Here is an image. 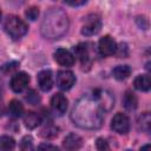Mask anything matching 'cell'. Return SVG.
<instances>
[{
	"mask_svg": "<svg viewBox=\"0 0 151 151\" xmlns=\"http://www.w3.org/2000/svg\"><path fill=\"white\" fill-rule=\"evenodd\" d=\"M76 83V77L73 74V72L64 70V71H59L57 74V85L60 90H70Z\"/></svg>",
	"mask_w": 151,
	"mask_h": 151,
	"instance_id": "6",
	"label": "cell"
},
{
	"mask_svg": "<svg viewBox=\"0 0 151 151\" xmlns=\"http://www.w3.org/2000/svg\"><path fill=\"white\" fill-rule=\"evenodd\" d=\"M51 107L58 116H63L67 110V99L61 93H55L51 99Z\"/></svg>",
	"mask_w": 151,
	"mask_h": 151,
	"instance_id": "9",
	"label": "cell"
},
{
	"mask_svg": "<svg viewBox=\"0 0 151 151\" xmlns=\"http://www.w3.org/2000/svg\"><path fill=\"white\" fill-rule=\"evenodd\" d=\"M24 123H25L26 127H28V129H35L38 125H40L41 117L38 113H35V112L28 111L24 116Z\"/></svg>",
	"mask_w": 151,
	"mask_h": 151,
	"instance_id": "13",
	"label": "cell"
},
{
	"mask_svg": "<svg viewBox=\"0 0 151 151\" xmlns=\"http://www.w3.org/2000/svg\"><path fill=\"white\" fill-rule=\"evenodd\" d=\"M101 28V20L97 14H91L85 18L84 25L81 27V33L84 35H94L97 34Z\"/></svg>",
	"mask_w": 151,
	"mask_h": 151,
	"instance_id": "4",
	"label": "cell"
},
{
	"mask_svg": "<svg viewBox=\"0 0 151 151\" xmlns=\"http://www.w3.org/2000/svg\"><path fill=\"white\" fill-rule=\"evenodd\" d=\"M54 59H55V61L59 65L66 66V67L72 66L74 64V57H73V54L70 51L65 50V48H58L54 52Z\"/></svg>",
	"mask_w": 151,
	"mask_h": 151,
	"instance_id": "10",
	"label": "cell"
},
{
	"mask_svg": "<svg viewBox=\"0 0 151 151\" xmlns=\"http://www.w3.org/2000/svg\"><path fill=\"white\" fill-rule=\"evenodd\" d=\"M37 80H38V85L39 87L47 92L52 88V85H53V78H52V72L50 70H44V71H40L38 73V77H37Z\"/></svg>",
	"mask_w": 151,
	"mask_h": 151,
	"instance_id": "11",
	"label": "cell"
},
{
	"mask_svg": "<svg viewBox=\"0 0 151 151\" xmlns=\"http://www.w3.org/2000/svg\"><path fill=\"white\" fill-rule=\"evenodd\" d=\"M20 147L22 150H32L33 149V139L31 136H26L22 138L21 143H20Z\"/></svg>",
	"mask_w": 151,
	"mask_h": 151,
	"instance_id": "22",
	"label": "cell"
},
{
	"mask_svg": "<svg viewBox=\"0 0 151 151\" xmlns=\"http://www.w3.org/2000/svg\"><path fill=\"white\" fill-rule=\"evenodd\" d=\"M104 112V106L93 92V94H85L77 100L71 112V119L80 129L96 130L103 125Z\"/></svg>",
	"mask_w": 151,
	"mask_h": 151,
	"instance_id": "1",
	"label": "cell"
},
{
	"mask_svg": "<svg viewBox=\"0 0 151 151\" xmlns=\"http://www.w3.org/2000/svg\"><path fill=\"white\" fill-rule=\"evenodd\" d=\"M96 146H97L98 150H109V144L104 138H98L97 143H96Z\"/></svg>",
	"mask_w": 151,
	"mask_h": 151,
	"instance_id": "24",
	"label": "cell"
},
{
	"mask_svg": "<svg viewBox=\"0 0 151 151\" xmlns=\"http://www.w3.org/2000/svg\"><path fill=\"white\" fill-rule=\"evenodd\" d=\"M133 85H134V87H136L137 90L146 92V91H149L150 87H151L150 77H149L147 74H140V76H138V77L134 79Z\"/></svg>",
	"mask_w": 151,
	"mask_h": 151,
	"instance_id": "14",
	"label": "cell"
},
{
	"mask_svg": "<svg viewBox=\"0 0 151 151\" xmlns=\"http://www.w3.org/2000/svg\"><path fill=\"white\" fill-rule=\"evenodd\" d=\"M76 54L79 57V59L81 60V64H86L88 61V52H87V48H86V45L85 44H80L78 45L76 48Z\"/></svg>",
	"mask_w": 151,
	"mask_h": 151,
	"instance_id": "19",
	"label": "cell"
},
{
	"mask_svg": "<svg viewBox=\"0 0 151 151\" xmlns=\"http://www.w3.org/2000/svg\"><path fill=\"white\" fill-rule=\"evenodd\" d=\"M111 127L113 131L120 134H126L130 130V119L124 113H117L111 120Z\"/></svg>",
	"mask_w": 151,
	"mask_h": 151,
	"instance_id": "5",
	"label": "cell"
},
{
	"mask_svg": "<svg viewBox=\"0 0 151 151\" xmlns=\"http://www.w3.org/2000/svg\"><path fill=\"white\" fill-rule=\"evenodd\" d=\"M123 105H124V107H125L126 110H129V111L134 110V109L137 107V105H138L137 97H136L132 92H130V91L125 92L124 98H123Z\"/></svg>",
	"mask_w": 151,
	"mask_h": 151,
	"instance_id": "16",
	"label": "cell"
},
{
	"mask_svg": "<svg viewBox=\"0 0 151 151\" xmlns=\"http://www.w3.org/2000/svg\"><path fill=\"white\" fill-rule=\"evenodd\" d=\"M28 83H29L28 74L25 73V72H19V73L13 76V78L11 79V84L9 85H11V88L14 92L19 93V92H22L27 87Z\"/></svg>",
	"mask_w": 151,
	"mask_h": 151,
	"instance_id": "8",
	"label": "cell"
},
{
	"mask_svg": "<svg viewBox=\"0 0 151 151\" xmlns=\"http://www.w3.org/2000/svg\"><path fill=\"white\" fill-rule=\"evenodd\" d=\"M150 126H151V118L149 112H144L142 113V116L138 118V127L139 130L144 131L145 133L150 132Z\"/></svg>",
	"mask_w": 151,
	"mask_h": 151,
	"instance_id": "18",
	"label": "cell"
},
{
	"mask_svg": "<svg viewBox=\"0 0 151 151\" xmlns=\"http://www.w3.org/2000/svg\"><path fill=\"white\" fill-rule=\"evenodd\" d=\"M67 5H70V6H81V5H84L85 2H86V0H64Z\"/></svg>",
	"mask_w": 151,
	"mask_h": 151,
	"instance_id": "25",
	"label": "cell"
},
{
	"mask_svg": "<svg viewBox=\"0 0 151 151\" xmlns=\"http://www.w3.org/2000/svg\"><path fill=\"white\" fill-rule=\"evenodd\" d=\"M15 146V142L9 136H1L0 137V150H12Z\"/></svg>",
	"mask_w": 151,
	"mask_h": 151,
	"instance_id": "20",
	"label": "cell"
},
{
	"mask_svg": "<svg viewBox=\"0 0 151 151\" xmlns=\"http://www.w3.org/2000/svg\"><path fill=\"white\" fill-rule=\"evenodd\" d=\"M25 99L31 104V105H37L40 101V97L38 96V93L34 90H29L25 97Z\"/></svg>",
	"mask_w": 151,
	"mask_h": 151,
	"instance_id": "21",
	"label": "cell"
},
{
	"mask_svg": "<svg viewBox=\"0 0 151 151\" xmlns=\"http://www.w3.org/2000/svg\"><path fill=\"white\" fill-rule=\"evenodd\" d=\"M0 18H1V12H0Z\"/></svg>",
	"mask_w": 151,
	"mask_h": 151,
	"instance_id": "27",
	"label": "cell"
},
{
	"mask_svg": "<svg viewBox=\"0 0 151 151\" xmlns=\"http://www.w3.org/2000/svg\"><path fill=\"white\" fill-rule=\"evenodd\" d=\"M26 17L29 19V20H32V21H34L37 18H38V15H39V8L38 7H34V6H32V7H29V8H27V11H26Z\"/></svg>",
	"mask_w": 151,
	"mask_h": 151,
	"instance_id": "23",
	"label": "cell"
},
{
	"mask_svg": "<svg viewBox=\"0 0 151 151\" xmlns=\"http://www.w3.org/2000/svg\"><path fill=\"white\" fill-rule=\"evenodd\" d=\"M83 144V139L80 138V136L76 134V133H70L67 134L65 138H64V142H63V147L66 149V150H78L80 149Z\"/></svg>",
	"mask_w": 151,
	"mask_h": 151,
	"instance_id": "12",
	"label": "cell"
},
{
	"mask_svg": "<svg viewBox=\"0 0 151 151\" xmlns=\"http://www.w3.org/2000/svg\"><path fill=\"white\" fill-rule=\"evenodd\" d=\"M112 73L117 80H125L126 78H129L131 73V68L129 65H118L113 68Z\"/></svg>",
	"mask_w": 151,
	"mask_h": 151,
	"instance_id": "15",
	"label": "cell"
},
{
	"mask_svg": "<svg viewBox=\"0 0 151 151\" xmlns=\"http://www.w3.org/2000/svg\"><path fill=\"white\" fill-rule=\"evenodd\" d=\"M68 29V18L60 8L48 9L41 21L40 32L46 39H59Z\"/></svg>",
	"mask_w": 151,
	"mask_h": 151,
	"instance_id": "2",
	"label": "cell"
},
{
	"mask_svg": "<svg viewBox=\"0 0 151 151\" xmlns=\"http://www.w3.org/2000/svg\"><path fill=\"white\" fill-rule=\"evenodd\" d=\"M8 113L13 118H18L24 113V106L19 100H12L8 104Z\"/></svg>",
	"mask_w": 151,
	"mask_h": 151,
	"instance_id": "17",
	"label": "cell"
},
{
	"mask_svg": "<svg viewBox=\"0 0 151 151\" xmlns=\"http://www.w3.org/2000/svg\"><path fill=\"white\" fill-rule=\"evenodd\" d=\"M98 50H99V53L101 55H104V57L112 55L117 51V44L113 40V38H111L110 35H104L99 40Z\"/></svg>",
	"mask_w": 151,
	"mask_h": 151,
	"instance_id": "7",
	"label": "cell"
},
{
	"mask_svg": "<svg viewBox=\"0 0 151 151\" xmlns=\"http://www.w3.org/2000/svg\"><path fill=\"white\" fill-rule=\"evenodd\" d=\"M4 28H5L6 33L13 40H18V39L22 38L27 33V29H28L26 22L22 21L17 15L7 17V19L5 20V24H4Z\"/></svg>",
	"mask_w": 151,
	"mask_h": 151,
	"instance_id": "3",
	"label": "cell"
},
{
	"mask_svg": "<svg viewBox=\"0 0 151 151\" xmlns=\"http://www.w3.org/2000/svg\"><path fill=\"white\" fill-rule=\"evenodd\" d=\"M39 149H52V150H58L57 146L51 145V144H41V145L39 146Z\"/></svg>",
	"mask_w": 151,
	"mask_h": 151,
	"instance_id": "26",
	"label": "cell"
}]
</instances>
